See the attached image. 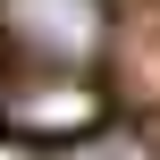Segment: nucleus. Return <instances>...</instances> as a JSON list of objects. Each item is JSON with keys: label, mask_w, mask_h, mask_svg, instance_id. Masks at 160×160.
Masks as SVG:
<instances>
[{"label": "nucleus", "mask_w": 160, "mask_h": 160, "mask_svg": "<svg viewBox=\"0 0 160 160\" xmlns=\"http://www.w3.org/2000/svg\"><path fill=\"white\" fill-rule=\"evenodd\" d=\"M0 34L51 68V76H76L101 42H110V8L101 0H0Z\"/></svg>", "instance_id": "1"}, {"label": "nucleus", "mask_w": 160, "mask_h": 160, "mask_svg": "<svg viewBox=\"0 0 160 160\" xmlns=\"http://www.w3.org/2000/svg\"><path fill=\"white\" fill-rule=\"evenodd\" d=\"M0 127L25 135V143H68V135H93L101 127V93L84 76H17L0 84Z\"/></svg>", "instance_id": "2"}, {"label": "nucleus", "mask_w": 160, "mask_h": 160, "mask_svg": "<svg viewBox=\"0 0 160 160\" xmlns=\"http://www.w3.org/2000/svg\"><path fill=\"white\" fill-rule=\"evenodd\" d=\"M93 160H160L152 143H110V152H93Z\"/></svg>", "instance_id": "3"}]
</instances>
